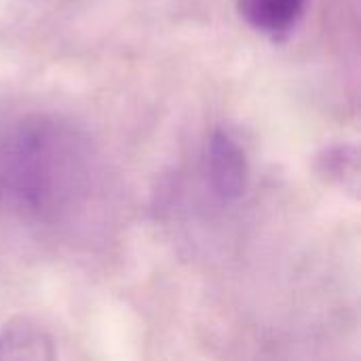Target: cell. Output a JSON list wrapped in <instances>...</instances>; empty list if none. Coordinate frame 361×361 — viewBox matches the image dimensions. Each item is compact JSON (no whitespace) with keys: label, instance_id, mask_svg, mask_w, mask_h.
<instances>
[{"label":"cell","instance_id":"cell-4","mask_svg":"<svg viewBox=\"0 0 361 361\" xmlns=\"http://www.w3.org/2000/svg\"><path fill=\"white\" fill-rule=\"evenodd\" d=\"M317 169L328 182L357 190L360 163L355 146H334L324 150V154H319L317 159Z\"/></svg>","mask_w":361,"mask_h":361},{"label":"cell","instance_id":"cell-3","mask_svg":"<svg viewBox=\"0 0 361 361\" xmlns=\"http://www.w3.org/2000/svg\"><path fill=\"white\" fill-rule=\"evenodd\" d=\"M53 341L44 330L17 319L0 332V360H53Z\"/></svg>","mask_w":361,"mask_h":361},{"label":"cell","instance_id":"cell-1","mask_svg":"<svg viewBox=\"0 0 361 361\" xmlns=\"http://www.w3.org/2000/svg\"><path fill=\"white\" fill-rule=\"evenodd\" d=\"M207 178L222 201H235L247 188L250 167L245 152L226 131H214L207 142Z\"/></svg>","mask_w":361,"mask_h":361},{"label":"cell","instance_id":"cell-2","mask_svg":"<svg viewBox=\"0 0 361 361\" xmlns=\"http://www.w3.org/2000/svg\"><path fill=\"white\" fill-rule=\"evenodd\" d=\"M239 15L250 27L267 36H286L307 11V0H237Z\"/></svg>","mask_w":361,"mask_h":361}]
</instances>
